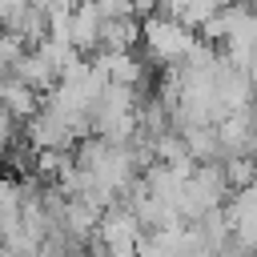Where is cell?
<instances>
[{
    "mask_svg": "<svg viewBox=\"0 0 257 257\" xmlns=\"http://www.w3.org/2000/svg\"><path fill=\"white\" fill-rule=\"evenodd\" d=\"M217 0H161V16H173V20H185L189 28H205L213 16H217Z\"/></svg>",
    "mask_w": 257,
    "mask_h": 257,
    "instance_id": "obj_4",
    "label": "cell"
},
{
    "mask_svg": "<svg viewBox=\"0 0 257 257\" xmlns=\"http://www.w3.org/2000/svg\"><path fill=\"white\" fill-rule=\"evenodd\" d=\"M201 44H205L201 32L189 28L185 20H173V16H161V12L145 20V52H149V60H161L165 68H177Z\"/></svg>",
    "mask_w": 257,
    "mask_h": 257,
    "instance_id": "obj_1",
    "label": "cell"
},
{
    "mask_svg": "<svg viewBox=\"0 0 257 257\" xmlns=\"http://www.w3.org/2000/svg\"><path fill=\"white\" fill-rule=\"evenodd\" d=\"M104 72H108V80L112 84H141V76H145V60L137 56V48H124V52H96L92 56Z\"/></svg>",
    "mask_w": 257,
    "mask_h": 257,
    "instance_id": "obj_3",
    "label": "cell"
},
{
    "mask_svg": "<svg viewBox=\"0 0 257 257\" xmlns=\"http://www.w3.org/2000/svg\"><path fill=\"white\" fill-rule=\"evenodd\" d=\"M96 8L112 20V16H137V0H96Z\"/></svg>",
    "mask_w": 257,
    "mask_h": 257,
    "instance_id": "obj_5",
    "label": "cell"
},
{
    "mask_svg": "<svg viewBox=\"0 0 257 257\" xmlns=\"http://www.w3.org/2000/svg\"><path fill=\"white\" fill-rule=\"evenodd\" d=\"M100 28H104V12L96 8V0H80L72 8V44L84 56L100 52Z\"/></svg>",
    "mask_w": 257,
    "mask_h": 257,
    "instance_id": "obj_2",
    "label": "cell"
}]
</instances>
